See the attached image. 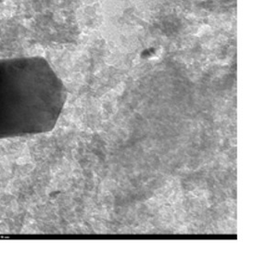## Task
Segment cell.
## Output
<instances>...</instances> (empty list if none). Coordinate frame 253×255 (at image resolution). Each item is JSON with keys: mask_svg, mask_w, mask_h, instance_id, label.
I'll list each match as a JSON object with an SVG mask.
<instances>
[{"mask_svg": "<svg viewBox=\"0 0 253 255\" xmlns=\"http://www.w3.org/2000/svg\"><path fill=\"white\" fill-rule=\"evenodd\" d=\"M65 101V88L44 58L0 59V140L49 132Z\"/></svg>", "mask_w": 253, "mask_h": 255, "instance_id": "obj_1", "label": "cell"}]
</instances>
